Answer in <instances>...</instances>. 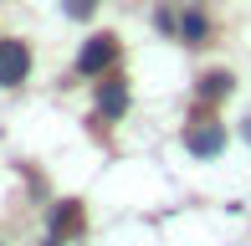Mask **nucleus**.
<instances>
[{"instance_id": "obj_1", "label": "nucleus", "mask_w": 251, "mask_h": 246, "mask_svg": "<svg viewBox=\"0 0 251 246\" xmlns=\"http://www.w3.org/2000/svg\"><path fill=\"white\" fill-rule=\"evenodd\" d=\"M31 72V51L26 41H0V87H21Z\"/></svg>"}, {"instance_id": "obj_2", "label": "nucleus", "mask_w": 251, "mask_h": 246, "mask_svg": "<svg viewBox=\"0 0 251 246\" xmlns=\"http://www.w3.org/2000/svg\"><path fill=\"white\" fill-rule=\"evenodd\" d=\"M185 149H190V154H221V149H226V133L215 128L210 118H195V123L185 128Z\"/></svg>"}, {"instance_id": "obj_3", "label": "nucleus", "mask_w": 251, "mask_h": 246, "mask_svg": "<svg viewBox=\"0 0 251 246\" xmlns=\"http://www.w3.org/2000/svg\"><path fill=\"white\" fill-rule=\"evenodd\" d=\"M113 57H118V47H113V36H93L82 47V57H77V72H87V77H98V72H108Z\"/></svg>"}, {"instance_id": "obj_4", "label": "nucleus", "mask_w": 251, "mask_h": 246, "mask_svg": "<svg viewBox=\"0 0 251 246\" xmlns=\"http://www.w3.org/2000/svg\"><path fill=\"white\" fill-rule=\"evenodd\" d=\"M98 113L102 118H123V113H128V87H123V82H102L98 87Z\"/></svg>"}, {"instance_id": "obj_5", "label": "nucleus", "mask_w": 251, "mask_h": 246, "mask_svg": "<svg viewBox=\"0 0 251 246\" xmlns=\"http://www.w3.org/2000/svg\"><path fill=\"white\" fill-rule=\"evenodd\" d=\"M77 221H82V205H77V200H62V205L51 210V241H62Z\"/></svg>"}, {"instance_id": "obj_6", "label": "nucleus", "mask_w": 251, "mask_h": 246, "mask_svg": "<svg viewBox=\"0 0 251 246\" xmlns=\"http://www.w3.org/2000/svg\"><path fill=\"white\" fill-rule=\"evenodd\" d=\"M226 93H231V77H226V72L200 77V98H210V103H215V98H226Z\"/></svg>"}, {"instance_id": "obj_7", "label": "nucleus", "mask_w": 251, "mask_h": 246, "mask_svg": "<svg viewBox=\"0 0 251 246\" xmlns=\"http://www.w3.org/2000/svg\"><path fill=\"white\" fill-rule=\"evenodd\" d=\"M179 36H185V41H200V36H205V16H200V10H190V16H185Z\"/></svg>"}, {"instance_id": "obj_8", "label": "nucleus", "mask_w": 251, "mask_h": 246, "mask_svg": "<svg viewBox=\"0 0 251 246\" xmlns=\"http://www.w3.org/2000/svg\"><path fill=\"white\" fill-rule=\"evenodd\" d=\"M62 5H67V16H93L98 0H62Z\"/></svg>"}, {"instance_id": "obj_9", "label": "nucleus", "mask_w": 251, "mask_h": 246, "mask_svg": "<svg viewBox=\"0 0 251 246\" xmlns=\"http://www.w3.org/2000/svg\"><path fill=\"white\" fill-rule=\"evenodd\" d=\"M246 133H251V118H246Z\"/></svg>"}, {"instance_id": "obj_10", "label": "nucleus", "mask_w": 251, "mask_h": 246, "mask_svg": "<svg viewBox=\"0 0 251 246\" xmlns=\"http://www.w3.org/2000/svg\"><path fill=\"white\" fill-rule=\"evenodd\" d=\"M47 246H56V241H47Z\"/></svg>"}]
</instances>
